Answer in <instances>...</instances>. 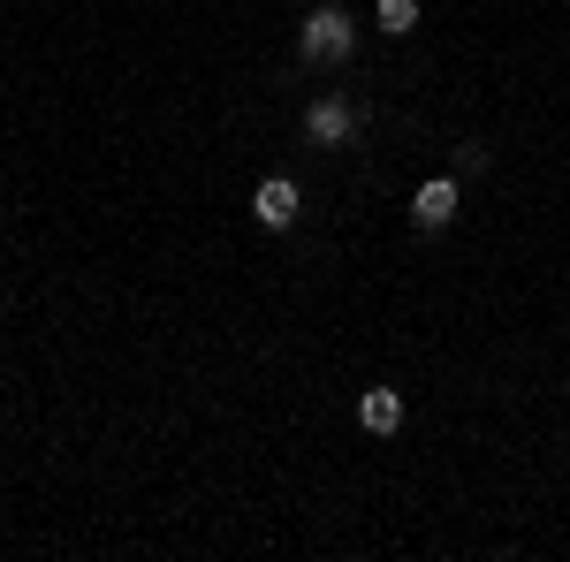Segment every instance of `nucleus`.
<instances>
[{
	"label": "nucleus",
	"mask_w": 570,
	"mask_h": 562,
	"mask_svg": "<svg viewBox=\"0 0 570 562\" xmlns=\"http://www.w3.org/2000/svg\"><path fill=\"white\" fill-rule=\"evenodd\" d=\"M357 418H365V433H395V426H403V395H395V388H365Z\"/></svg>",
	"instance_id": "20e7f679"
},
{
	"label": "nucleus",
	"mask_w": 570,
	"mask_h": 562,
	"mask_svg": "<svg viewBox=\"0 0 570 562\" xmlns=\"http://www.w3.org/2000/svg\"><path fill=\"white\" fill-rule=\"evenodd\" d=\"M305 130L320 137V145H343V137H351V107H343V99H320L305 115Z\"/></svg>",
	"instance_id": "39448f33"
},
{
	"label": "nucleus",
	"mask_w": 570,
	"mask_h": 562,
	"mask_svg": "<svg viewBox=\"0 0 570 562\" xmlns=\"http://www.w3.org/2000/svg\"><path fill=\"white\" fill-rule=\"evenodd\" d=\"M411 214H419V228H449V220H456V183H449V175L426 183V190L411 198Z\"/></svg>",
	"instance_id": "7ed1b4c3"
},
{
	"label": "nucleus",
	"mask_w": 570,
	"mask_h": 562,
	"mask_svg": "<svg viewBox=\"0 0 570 562\" xmlns=\"http://www.w3.org/2000/svg\"><path fill=\"white\" fill-rule=\"evenodd\" d=\"M381 23L389 31H419V0H381Z\"/></svg>",
	"instance_id": "423d86ee"
},
{
	"label": "nucleus",
	"mask_w": 570,
	"mask_h": 562,
	"mask_svg": "<svg viewBox=\"0 0 570 562\" xmlns=\"http://www.w3.org/2000/svg\"><path fill=\"white\" fill-rule=\"evenodd\" d=\"M297 206H305V198H297V183H289V175H266L259 198H252V214H259L266 228H289V220H297Z\"/></svg>",
	"instance_id": "f03ea898"
},
{
	"label": "nucleus",
	"mask_w": 570,
	"mask_h": 562,
	"mask_svg": "<svg viewBox=\"0 0 570 562\" xmlns=\"http://www.w3.org/2000/svg\"><path fill=\"white\" fill-rule=\"evenodd\" d=\"M305 53L312 61H343V53H351V16H343V8L305 16Z\"/></svg>",
	"instance_id": "f257e3e1"
}]
</instances>
